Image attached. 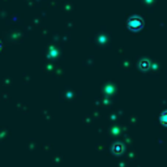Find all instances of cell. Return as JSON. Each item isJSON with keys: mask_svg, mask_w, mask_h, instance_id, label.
Instances as JSON below:
<instances>
[{"mask_svg": "<svg viewBox=\"0 0 167 167\" xmlns=\"http://www.w3.org/2000/svg\"><path fill=\"white\" fill-rule=\"evenodd\" d=\"M160 121H162L163 124H167V112H165L162 116H160Z\"/></svg>", "mask_w": 167, "mask_h": 167, "instance_id": "cell-2", "label": "cell"}, {"mask_svg": "<svg viewBox=\"0 0 167 167\" xmlns=\"http://www.w3.org/2000/svg\"><path fill=\"white\" fill-rule=\"evenodd\" d=\"M121 152H123V145H121V144L114 145V153H115V154H120Z\"/></svg>", "mask_w": 167, "mask_h": 167, "instance_id": "cell-1", "label": "cell"}, {"mask_svg": "<svg viewBox=\"0 0 167 167\" xmlns=\"http://www.w3.org/2000/svg\"><path fill=\"white\" fill-rule=\"evenodd\" d=\"M0 50H2V43H0Z\"/></svg>", "mask_w": 167, "mask_h": 167, "instance_id": "cell-3", "label": "cell"}]
</instances>
